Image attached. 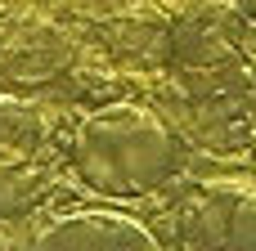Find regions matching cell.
<instances>
[{
    "label": "cell",
    "instance_id": "3957f363",
    "mask_svg": "<svg viewBox=\"0 0 256 251\" xmlns=\"http://www.w3.org/2000/svg\"><path fill=\"white\" fill-rule=\"evenodd\" d=\"M189 243L202 251H256V189L212 184L189 207Z\"/></svg>",
    "mask_w": 256,
    "mask_h": 251
},
{
    "label": "cell",
    "instance_id": "277c9868",
    "mask_svg": "<svg viewBox=\"0 0 256 251\" xmlns=\"http://www.w3.org/2000/svg\"><path fill=\"white\" fill-rule=\"evenodd\" d=\"M234 4L243 9V18H252V22H256V0H234Z\"/></svg>",
    "mask_w": 256,
    "mask_h": 251
},
{
    "label": "cell",
    "instance_id": "6da1fadb",
    "mask_svg": "<svg viewBox=\"0 0 256 251\" xmlns=\"http://www.w3.org/2000/svg\"><path fill=\"white\" fill-rule=\"evenodd\" d=\"M76 180L99 198H148L162 189L180 162L176 130L140 103L94 108L68 144Z\"/></svg>",
    "mask_w": 256,
    "mask_h": 251
},
{
    "label": "cell",
    "instance_id": "7a4b0ae2",
    "mask_svg": "<svg viewBox=\"0 0 256 251\" xmlns=\"http://www.w3.org/2000/svg\"><path fill=\"white\" fill-rule=\"evenodd\" d=\"M22 251H162V243L117 211H63L40 225Z\"/></svg>",
    "mask_w": 256,
    "mask_h": 251
}]
</instances>
